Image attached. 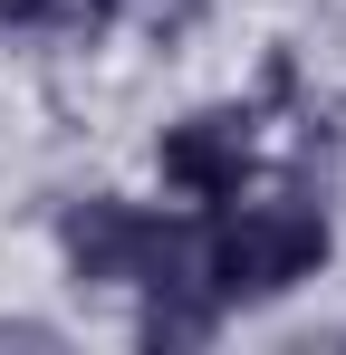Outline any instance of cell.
I'll return each mask as SVG.
<instances>
[{
  "label": "cell",
  "mask_w": 346,
  "mask_h": 355,
  "mask_svg": "<svg viewBox=\"0 0 346 355\" xmlns=\"http://www.w3.org/2000/svg\"><path fill=\"white\" fill-rule=\"evenodd\" d=\"M192 240H202V279H212L222 307H270V297L308 288L327 269V250H337L327 211L298 202V192H279V202H222V211L192 221Z\"/></svg>",
  "instance_id": "1"
},
{
  "label": "cell",
  "mask_w": 346,
  "mask_h": 355,
  "mask_svg": "<svg viewBox=\"0 0 346 355\" xmlns=\"http://www.w3.org/2000/svg\"><path fill=\"white\" fill-rule=\"evenodd\" d=\"M173 231H183V221L125 202V192H87V202H67L58 250H67L77 288H135V279H154V259L173 250Z\"/></svg>",
  "instance_id": "2"
},
{
  "label": "cell",
  "mask_w": 346,
  "mask_h": 355,
  "mask_svg": "<svg viewBox=\"0 0 346 355\" xmlns=\"http://www.w3.org/2000/svg\"><path fill=\"white\" fill-rule=\"evenodd\" d=\"M154 164H164V182L192 202V211H222V202H240V192H250V173H260L250 106H202V116H183L164 144H154Z\"/></svg>",
  "instance_id": "3"
},
{
  "label": "cell",
  "mask_w": 346,
  "mask_h": 355,
  "mask_svg": "<svg viewBox=\"0 0 346 355\" xmlns=\"http://www.w3.org/2000/svg\"><path fill=\"white\" fill-rule=\"evenodd\" d=\"M0 29H67V0H0Z\"/></svg>",
  "instance_id": "4"
},
{
  "label": "cell",
  "mask_w": 346,
  "mask_h": 355,
  "mask_svg": "<svg viewBox=\"0 0 346 355\" xmlns=\"http://www.w3.org/2000/svg\"><path fill=\"white\" fill-rule=\"evenodd\" d=\"M115 19V0H67V29H106Z\"/></svg>",
  "instance_id": "5"
}]
</instances>
